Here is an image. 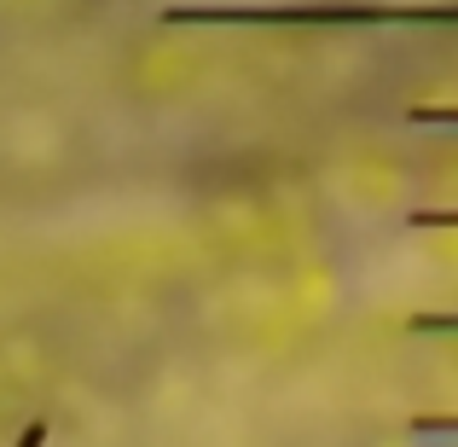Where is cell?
I'll use <instances>...</instances> for the list:
<instances>
[{"label": "cell", "instance_id": "7a4b0ae2", "mask_svg": "<svg viewBox=\"0 0 458 447\" xmlns=\"http://www.w3.org/2000/svg\"><path fill=\"white\" fill-rule=\"evenodd\" d=\"M412 331H458V314H418Z\"/></svg>", "mask_w": 458, "mask_h": 447}, {"label": "cell", "instance_id": "3957f363", "mask_svg": "<svg viewBox=\"0 0 458 447\" xmlns=\"http://www.w3.org/2000/svg\"><path fill=\"white\" fill-rule=\"evenodd\" d=\"M412 227H458V210H412Z\"/></svg>", "mask_w": 458, "mask_h": 447}, {"label": "cell", "instance_id": "6da1fadb", "mask_svg": "<svg viewBox=\"0 0 458 447\" xmlns=\"http://www.w3.org/2000/svg\"><path fill=\"white\" fill-rule=\"evenodd\" d=\"M168 23H458V6H168Z\"/></svg>", "mask_w": 458, "mask_h": 447}, {"label": "cell", "instance_id": "277c9868", "mask_svg": "<svg viewBox=\"0 0 458 447\" xmlns=\"http://www.w3.org/2000/svg\"><path fill=\"white\" fill-rule=\"evenodd\" d=\"M412 123H458V111H447V105H424V111H412Z\"/></svg>", "mask_w": 458, "mask_h": 447}]
</instances>
